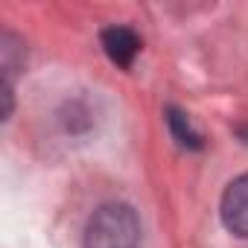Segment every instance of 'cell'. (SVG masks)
<instances>
[{
    "mask_svg": "<svg viewBox=\"0 0 248 248\" xmlns=\"http://www.w3.org/2000/svg\"><path fill=\"white\" fill-rule=\"evenodd\" d=\"M140 222L129 204L99 207L85 228V248H138Z\"/></svg>",
    "mask_w": 248,
    "mask_h": 248,
    "instance_id": "obj_1",
    "label": "cell"
},
{
    "mask_svg": "<svg viewBox=\"0 0 248 248\" xmlns=\"http://www.w3.org/2000/svg\"><path fill=\"white\" fill-rule=\"evenodd\" d=\"M222 222L231 233L248 239V172L228 184L222 196Z\"/></svg>",
    "mask_w": 248,
    "mask_h": 248,
    "instance_id": "obj_2",
    "label": "cell"
},
{
    "mask_svg": "<svg viewBox=\"0 0 248 248\" xmlns=\"http://www.w3.org/2000/svg\"><path fill=\"white\" fill-rule=\"evenodd\" d=\"M102 47H105V53L114 64L129 67L135 62V56L140 53V38L129 27H108L102 32Z\"/></svg>",
    "mask_w": 248,
    "mask_h": 248,
    "instance_id": "obj_3",
    "label": "cell"
},
{
    "mask_svg": "<svg viewBox=\"0 0 248 248\" xmlns=\"http://www.w3.org/2000/svg\"><path fill=\"white\" fill-rule=\"evenodd\" d=\"M170 123H172V129H175V135H178V140L187 146H199V138L190 132V126H187V117H181L178 111H170Z\"/></svg>",
    "mask_w": 248,
    "mask_h": 248,
    "instance_id": "obj_4",
    "label": "cell"
}]
</instances>
